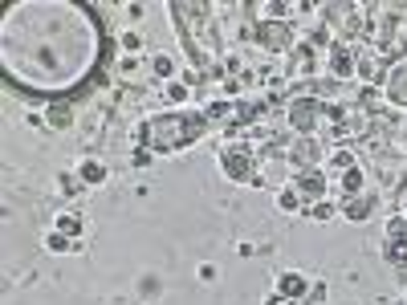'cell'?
<instances>
[{"label":"cell","instance_id":"obj_7","mask_svg":"<svg viewBox=\"0 0 407 305\" xmlns=\"http://www.w3.org/2000/svg\"><path fill=\"white\" fill-rule=\"evenodd\" d=\"M277 204H281V208H297V195H293V192H281V200H277Z\"/></svg>","mask_w":407,"mask_h":305},{"label":"cell","instance_id":"obj_1","mask_svg":"<svg viewBox=\"0 0 407 305\" xmlns=\"http://www.w3.org/2000/svg\"><path fill=\"white\" fill-rule=\"evenodd\" d=\"M220 167H224V175L236 179V183H248V179H253V155L241 151V146L224 151V155H220Z\"/></svg>","mask_w":407,"mask_h":305},{"label":"cell","instance_id":"obj_6","mask_svg":"<svg viewBox=\"0 0 407 305\" xmlns=\"http://www.w3.org/2000/svg\"><path fill=\"white\" fill-rule=\"evenodd\" d=\"M49 122H53V127H65V122H69V110H65V106H49Z\"/></svg>","mask_w":407,"mask_h":305},{"label":"cell","instance_id":"obj_8","mask_svg":"<svg viewBox=\"0 0 407 305\" xmlns=\"http://www.w3.org/2000/svg\"><path fill=\"white\" fill-rule=\"evenodd\" d=\"M269 305H293L290 297H269Z\"/></svg>","mask_w":407,"mask_h":305},{"label":"cell","instance_id":"obj_3","mask_svg":"<svg viewBox=\"0 0 407 305\" xmlns=\"http://www.w3.org/2000/svg\"><path fill=\"white\" fill-rule=\"evenodd\" d=\"M302 289H306V281H302L297 273H285V277H281V293H285L290 301H293V297H297Z\"/></svg>","mask_w":407,"mask_h":305},{"label":"cell","instance_id":"obj_5","mask_svg":"<svg viewBox=\"0 0 407 305\" xmlns=\"http://www.w3.org/2000/svg\"><path fill=\"white\" fill-rule=\"evenodd\" d=\"M371 212V200L367 195H355V204H346V216H355V220H362Z\"/></svg>","mask_w":407,"mask_h":305},{"label":"cell","instance_id":"obj_2","mask_svg":"<svg viewBox=\"0 0 407 305\" xmlns=\"http://www.w3.org/2000/svg\"><path fill=\"white\" fill-rule=\"evenodd\" d=\"M260 41H265V45H273V49H281L285 41H290V29H285V25H277V21H269V25H260Z\"/></svg>","mask_w":407,"mask_h":305},{"label":"cell","instance_id":"obj_4","mask_svg":"<svg viewBox=\"0 0 407 305\" xmlns=\"http://www.w3.org/2000/svg\"><path fill=\"white\" fill-rule=\"evenodd\" d=\"M102 175H106V171H102V163H94V159L81 163V179H86V183H102Z\"/></svg>","mask_w":407,"mask_h":305}]
</instances>
